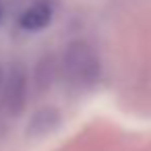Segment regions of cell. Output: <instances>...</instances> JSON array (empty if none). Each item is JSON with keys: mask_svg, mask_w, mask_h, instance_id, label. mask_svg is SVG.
<instances>
[{"mask_svg": "<svg viewBox=\"0 0 151 151\" xmlns=\"http://www.w3.org/2000/svg\"><path fill=\"white\" fill-rule=\"evenodd\" d=\"M62 73L68 85L77 91H89L101 77V62L93 46L87 42H73L62 54Z\"/></svg>", "mask_w": 151, "mask_h": 151, "instance_id": "6da1fadb", "label": "cell"}, {"mask_svg": "<svg viewBox=\"0 0 151 151\" xmlns=\"http://www.w3.org/2000/svg\"><path fill=\"white\" fill-rule=\"evenodd\" d=\"M27 97H29V77L23 66H13L6 79L2 81V110L9 116L17 118L25 110Z\"/></svg>", "mask_w": 151, "mask_h": 151, "instance_id": "7a4b0ae2", "label": "cell"}, {"mask_svg": "<svg viewBox=\"0 0 151 151\" xmlns=\"http://www.w3.org/2000/svg\"><path fill=\"white\" fill-rule=\"evenodd\" d=\"M52 19H54V4L50 0H35L21 13L19 25L25 31H42L52 23Z\"/></svg>", "mask_w": 151, "mask_h": 151, "instance_id": "3957f363", "label": "cell"}, {"mask_svg": "<svg viewBox=\"0 0 151 151\" xmlns=\"http://www.w3.org/2000/svg\"><path fill=\"white\" fill-rule=\"evenodd\" d=\"M60 118L54 110H42L37 112L33 118H31V124H29V132L35 134V137H44L48 132H52L56 126H58Z\"/></svg>", "mask_w": 151, "mask_h": 151, "instance_id": "277c9868", "label": "cell"}, {"mask_svg": "<svg viewBox=\"0 0 151 151\" xmlns=\"http://www.w3.org/2000/svg\"><path fill=\"white\" fill-rule=\"evenodd\" d=\"M52 79H54V62L52 58H46L40 62V66L35 68V75H33V83L37 87V91H44L52 85Z\"/></svg>", "mask_w": 151, "mask_h": 151, "instance_id": "5b68a950", "label": "cell"}, {"mask_svg": "<svg viewBox=\"0 0 151 151\" xmlns=\"http://www.w3.org/2000/svg\"><path fill=\"white\" fill-rule=\"evenodd\" d=\"M2 81H4V79H2V70H0V89H2Z\"/></svg>", "mask_w": 151, "mask_h": 151, "instance_id": "8992f818", "label": "cell"}, {"mask_svg": "<svg viewBox=\"0 0 151 151\" xmlns=\"http://www.w3.org/2000/svg\"><path fill=\"white\" fill-rule=\"evenodd\" d=\"M0 19H2V9H0Z\"/></svg>", "mask_w": 151, "mask_h": 151, "instance_id": "52a82bcc", "label": "cell"}]
</instances>
